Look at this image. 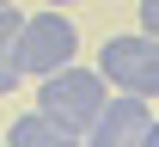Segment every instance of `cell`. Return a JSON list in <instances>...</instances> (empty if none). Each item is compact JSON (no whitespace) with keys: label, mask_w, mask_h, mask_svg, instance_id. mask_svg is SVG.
I'll list each match as a JSON object with an SVG mask.
<instances>
[{"label":"cell","mask_w":159,"mask_h":147,"mask_svg":"<svg viewBox=\"0 0 159 147\" xmlns=\"http://www.w3.org/2000/svg\"><path fill=\"white\" fill-rule=\"evenodd\" d=\"M104 104V80H98V67H55V74H43L37 80V110L49 117V123H61L67 135H86V123L98 117Z\"/></svg>","instance_id":"6da1fadb"},{"label":"cell","mask_w":159,"mask_h":147,"mask_svg":"<svg viewBox=\"0 0 159 147\" xmlns=\"http://www.w3.org/2000/svg\"><path fill=\"white\" fill-rule=\"evenodd\" d=\"M80 62V31L74 19L61 12V6H43V12H25L19 19V74L43 80V74H55V67Z\"/></svg>","instance_id":"7a4b0ae2"},{"label":"cell","mask_w":159,"mask_h":147,"mask_svg":"<svg viewBox=\"0 0 159 147\" xmlns=\"http://www.w3.org/2000/svg\"><path fill=\"white\" fill-rule=\"evenodd\" d=\"M98 80L116 86V92H135V98H153L159 92V43L153 37H110L98 49Z\"/></svg>","instance_id":"3957f363"},{"label":"cell","mask_w":159,"mask_h":147,"mask_svg":"<svg viewBox=\"0 0 159 147\" xmlns=\"http://www.w3.org/2000/svg\"><path fill=\"white\" fill-rule=\"evenodd\" d=\"M147 129H153V98L122 92V98H104V104H98V117L86 123L80 147H141Z\"/></svg>","instance_id":"277c9868"},{"label":"cell","mask_w":159,"mask_h":147,"mask_svg":"<svg viewBox=\"0 0 159 147\" xmlns=\"http://www.w3.org/2000/svg\"><path fill=\"white\" fill-rule=\"evenodd\" d=\"M6 147H80V135H67V129L49 123L43 110H31V117H19V123L6 129Z\"/></svg>","instance_id":"5b68a950"},{"label":"cell","mask_w":159,"mask_h":147,"mask_svg":"<svg viewBox=\"0 0 159 147\" xmlns=\"http://www.w3.org/2000/svg\"><path fill=\"white\" fill-rule=\"evenodd\" d=\"M19 6H0V98H6V92H19Z\"/></svg>","instance_id":"8992f818"},{"label":"cell","mask_w":159,"mask_h":147,"mask_svg":"<svg viewBox=\"0 0 159 147\" xmlns=\"http://www.w3.org/2000/svg\"><path fill=\"white\" fill-rule=\"evenodd\" d=\"M159 31V0H141V37H153Z\"/></svg>","instance_id":"52a82bcc"},{"label":"cell","mask_w":159,"mask_h":147,"mask_svg":"<svg viewBox=\"0 0 159 147\" xmlns=\"http://www.w3.org/2000/svg\"><path fill=\"white\" fill-rule=\"evenodd\" d=\"M141 147H159V123H153V129H147V135H141Z\"/></svg>","instance_id":"ba28073f"},{"label":"cell","mask_w":159,"mask_h":147,"mask_svg":"<svg viewBox=\"0 0 159 147\" xmlns=\"http://www.w3.org/2000/svg\"><path fill=\"white\" fill-rule=\"evenodd\" d=\"M49 6H67V0H49Z\"/></svg>","instance_id":"9c48e42d"},{"label":"cell","mask_w":159,"mask_h":147,"mask_svg":"<svg viewBox=\"0 0 159 147\" xmlns=\"http://www.w3.org/2000/svg\"><path fill=\"white\" fill-rule=\"evenodd\" d=\"M0 6H12V0H0Z\"/></svg>","instance_id":"30bf717a"},{"label":"cell","mask_w":159,"mask_h":147,"mask_svg":"<svg viewBox=\"0 0 159 147\" xmlns=\"http://www.w3.org/2000/svg\"><path fill=\"white\" fill-rule=\"evenodd\" d=\"M0 147H6V141H0Z\"/></svg>","instance_id":"8fae6325"}]
</instances>
